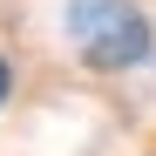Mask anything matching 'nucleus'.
I'll list each match as a JSON object with an SVG mask.
<instances>
[{
    "instance_id": "f257e3e1",
    "label": "nucleus",
    "mask_w": 156,
    "mask_h": 156,
    "mask_svg": "<svg viewBox=\"0 0 156 156\" xmlns=\"http://www.w3.org/2000/svg\"><path fill=\"white\" fill-rule=\"evenodd\" d=\"M68 34L88 68H136L149 55V20L129 0H68Z\"/></svg>"
},
{
    "instance_id": "f03ea898",
    "label": "nucleus",
    "mask_w": 156,
    "mask_h": 156,
    "mask_svg": "<svg viewBox=\"0 0 156 156\" xmlns=\"http://www.w3.org/2000/svg\"><path fill=\"white\" fill-rule=\"evenodd\" d=\"M7 88H14V75H7V61H0V102H7Z\"/></svg>"
}]
</instances>
